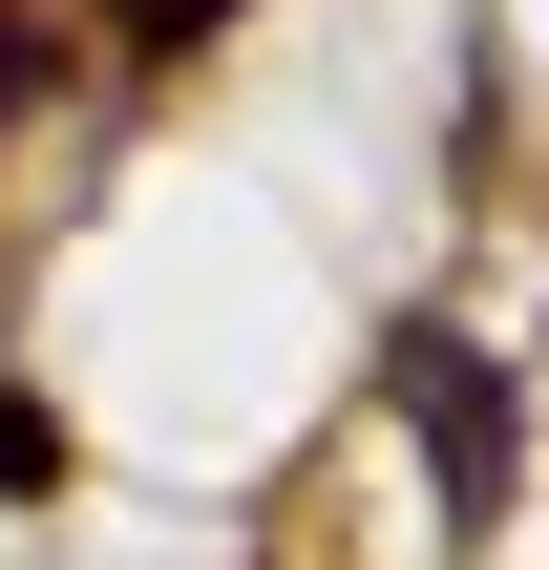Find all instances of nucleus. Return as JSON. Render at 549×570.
I'll return each mask as SVG.
<instances>
[{
	"label": "nucleus",
	"mask_w": 549,
	"mask_h": 570,
	"mask_svg": "<svg viewBox=\"0 0 549 570\" xmlns=\"http://www.w3.org/2000/svg\"><path fill=\"white\" fill-rule=\"evenodd\" d=\"M381 402H402V444H423L444 529H487V508H508V465H529V444H508V360H487V338H444V317H402V338H381Z\"/></svg>",
	"instance_id": "1"
},
{
	"label": "nucleus",
	"mask_w": 549,
	"mask_h": 570,
	"mask_svg": "<svg viewBox=\"0 0 549 570\" xmlns=\"http://www.w3.org/2000/svg\"><path fill=\"white\" fill-rule=\"evenodd\" d=\"M42 487H63V423H42V402L0 381V508H42Z\"/></svg>",
	"instance_id": "2"
},
{
	"label": "nucleus",
	"mask_w": 549,
	"mask_h": 570,
	"mask_svg": "<svg viewBox=\"0 0 549 570\" xmlns=\"http://www.w3.org/2000/svg\"><path fill=\"white\" fill-rule=\"evenodd\" d=\"M212 21H233V0H148V42H212Z\"/></svg>",
	"instance_id": "3"
}]
</instances>
